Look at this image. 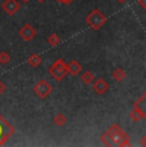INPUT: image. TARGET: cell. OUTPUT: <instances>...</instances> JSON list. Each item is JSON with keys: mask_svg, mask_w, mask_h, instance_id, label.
I'll return each instance as SVG.
<instances>
[{"mask_svg": "<svg viewBox=\"0 0 146 147\" xmlns=\"http://www.w3.org/2000/svg\"><path fill=\"white\" fill-rule=\"evenodd\" d=\"M101 142L105 146H119V147H128L131 146L130 142V134L126 133L118 124L112 125L108 131L101 136Z\"/></svg>", "mask_w": 146, "mask_h": 147, "instance_id": "cell-1", "label": "cell"}, {"mask_svg": "<svg viewBox=\"0 0 146 147\" xmlns=\"http://www.w3.org/2000/svg\"><path fill=\"white\" fill-rule=\"evenodd\" d=\"M47 73H49L50 77H53L57 82L63 81L67 76L69 74L68 72V64L63 60L62 58H58L47 69Z\"/></svg>", "mask_w": 146, "mask_h": 147, "instance_id": "cell-2", "label": "cell"}, {"mask_svg": "<svg viewBox=\"0 0 146 147\" xmlns=\"http://www.w3.org/2000/svg\"><path fill=\"white\" fill-rule=\"evenodd\" d=\"M86 23L90 26V28L94 31H99L104 24L106 23V16L104 14L101 10L99 9H94L91 10L85 18Z\"/></svg>", "mask_w": 146, "mask_h": 147, "instance_id": "cell-3", "label": "cell"}, {"mask_svg": "<svg viewBox=\"0 0 146 147\" xmlns=\"http://www.w3.org/2000/svg\"><path fill=\"white\" fill-rule=\"evenodd\" d=\"M14 131H16L14 127L0 114V146H3L14 134Z\"/></svg>", "mask_w": 146, "mask_h": 147, "instance_id": "cell-4", "label": "cell"}, {"mask_svg": "<svg viewBox=\"0 0 146 147\" xmlns=\"http://www.w3.org/2000/svg\"><path fill=\"white\" fill-rule=\"evenodd\" d=\"M33 92H35V95H37L39 97L44 100V98L49 97L50 94L53 92V87L46 80H40L33 86Z\"/></svg>", "mask_w": 146, "mask_h": 147, "instance_id": "cell-5", "label": "cell"}, {"mask_svg": "<svg viewBox=\"0 0 146 147\" xmlns=\"http://www.w3.org/2000/svg\"><path fill=\"white\" fill-rule=\"evenodd\" d=\"M18 35L23 41L28 42L31 40H33V38L37 36V31H36V28L33 27L32 24L26 23L24 26H22L21 30L18 31Z\"/></svg>", "mask_w": 146, "mask_h": 147, "instance_id": "cell-6", "label": "cell"}, {"mask_svg": "<svg viewBox=\"0 0 146 147\" xmlns=\"http://www.w3.org/2000/svg\"><path fill=\"white\" fill-rule=\"evenodd\" d=\"M1 8L8 16H14V14L21 9V4L18 0H4L1 4Z\"/></svg>", "mask_w": 146, "mask_h": 147, "instance_id": "cell-7", "label": "cell"}, {"mask_svg": "<svg viewBox=\"0 0 146 147\" xmlns=\"http://www.w3.org/2000/svg\"><path fill=\"white\" fill-rule=\"evenodd\" d=\"M109 88H110L109 83L105 80H103V78H97V80L94 82V84H92V90H94V92L97 95H104L105 92L109 91Z\"/></svg>", "mask_w": 146, "mask_h": 147, "instance_id": "cell-8", "label": "cell"}, {"mask_svg": "<svg viewBox=\"0 0 146 147\" xmlns=\"http://www.w3.org/2000/svg\"><path fill=\"white\" fill-rule=\"evenodd\" d=\"M133 107H136V109L139 110L140 113H141L142 118L146 119V92L141 96V97H139V100L135 102Z\"/></svg>", "mask_w": 146, "mask_h": 147, "instance_id": "cell-9", "label": "cell"}, {"mask_svg": "<svg viewBox=\"0 0 146 147\" xmlns=\"http://www.w3.org/2000/svg\"><path fill=\"white\" fill-rule=\"evenodd\" d=\"M81 70H82V65H81L80 61H77L76 59H73V60H71L68 63V72L71 76H73V77L80 74Z\"/></svg>", "mask_w": 146, "mask_h": 147, "instance_id": "cell-10", "label": "cell"}, {"mask_svg": "<svg viewBox=\"0 0 146 147\" xmlns=\"http://www.w3.org/2000/svg\"><path fill=\"white\" fill-rule=\"evenodd\" d=\"M27 63H28L30 67L37 68L41 64V56L39 55V54H32V55L28 56V59H27Z\"/></svg>", "mask_w": 146, "mask_h": 147, "instance_id": "cell-11", "label": "cell"}, {"mask_svg": "<svg viewBox=\"0 0 146 147\" xmlns=\"http://www.w3.org/2000/svg\"><path fill=\"white\" fill-rule=\"evenodd\" d=\"M95 80V76L92 72H90V70H86V72H83L82 74H81V82H82L83 84H90L92 83Z\"/></svg>", "mask_w": 146, "mask_h": 147, "instance_id": "cell-12", "label": "cell"}, {"mask_svg": "<svg viewBox=\"0 0 146 147\" xmlns=\"http://www.w3.org/2000/svg\"><path fill=\"white\" fill-rule=\"evenodd\" d=\"M112 77L114 78V81L117 82H122L126 78V72L122 69V68H117L113 73H112Z\"/></svg>", "mask_w": 146, "mask_h": 147, "instance_id": "cell-13", "label": "cell"}, {"mask_svg": "<svg viewBox=\"0 0 146 147\" xmlns=\"http://www.w3.org/2000/svg\"><path fill=\"white\" fill-rule=\"evenodd\" d=\"M47 44H49V46H51V47L58 46V45L60 44V37H59L57 33H51V35L47 36Z\"/></svg>", "mask_w": 146, "mask_h": 147, "instance_id": "cell-14", "label": "cell"}, {"mask_svg": "<svg viewBox=\"0 0 146 147\" xmlns=\"http://www.w3.org/2000/svg\"><path fill=\"white\" fill-rule=\"evenodd\" d=\"M53 121H54L55 125L58 127H63L64 124L67 123V118L64 114H62V113H59V114H57L54 118H53Z\"/></svg>", "mask_w": 146, "mask_h": 147, "instance_id": "cell-15", "label": "cell"}, {"mask_svg": "<svg viewBox=\"0 0 146 147\" xmlns=\"http://www.w3.org/2000/svg\"><path fill=\"white\" fill-rule=\"evenodd\" d=\"M130 118L135 121V123H139L140 120L144 119V118H142V115H141V113H140L136 107H133V109H132V111L130 113Z\"/></svg>", "mask_w": 146, "mask_h": 147, "instance_id": "cell-16", "label": "cell"}, {"mask_svg": "<svg viewBox=\"0 0 146 147\" xmlns=\"http://www.w3.org/2000/svg\"><path fill=\"white\" fill-rule=\"evenodd\" d=\"M10 61V54L7 51H1L0 53V64L1 65H5Z\"/></svg>", "mask_w": 146, "mask_h": 147, "instance_id": "cell-17", "label": "cell"}, {"mask_svg": "<svg viewBox=\"0 0 146 147\" xmlns=\"http://www.w3.org/2000/svg\"><path fill=\"white\" fill-rule=\"evenodd\" d=\"M139 5L142 9H146V0H139Z\"/></svg>", "mask_w": 146, "mask_h": 147, "instance_id": "cell-18", "label": "cell"}, {"mask_svg": "<svg viewBox=\"0 0 146 147\" xmlns=\"http://www.w3.org/2000/svg\"><path fill=\"white\" fill-rule=\"evenodd\" d=\"M55 1L62 3V4H66V5H68V4H71V3L73 1V0H55Z\"/></svg>", "mask_w": 146, "mask_h": 147, "instance_id": "cell-19", "label": "cell"}, {"mask_svg": "<svg viewBox=\"0 0 146 147\" xmlns=\"http://www.w3.org/2000/svg\"><path fill=\"white\" fill-rule=\"evenodd\" d=\"M5 90H7V87H5V84H4V83H3V82H1V81H0V95H1V94H3V92H4V91H5Z\"/></svg>", "mask_w": 146, "mask_h": 147, "instance_id": "cell-20", "label": "cell"}, {"mask_svg": "<svg viewBox=\"0 0 146 147\" xmlns=\"http://www.w3.org/2000/svg\"><path fill=\"white\" fill-rule=\"evenodd\" d=\"M140 143H141V146L146 147V134L142 136V138H141V141H140Z\"/></svg>", "mask_w": 146, "mask_h": 147, "instance_id": "cell-21", "label": "cell"}, {"mask_svg": "<svg viewBox=\"0 0 146 147\" xmlns=\"http://www.w3.org/2000/svg\"><path fill=\"white\" fill-rule=\"evenodd\" d=\"M117 1H118V3H120V4H123V3H126L127 0H117Z\"/></svg>", "mask_w": 146, "mask_h": 147, "instance_id": "cell-22", "label": "cell"}, {"mask_svg": "<svg viewBox=\"0 0 146 147\" xmlns=\"http://www.w3.org/2000/svg\"><path fill=\"white\" fill-rule=\"evenodd\" d=\"M21 1H22V3H28L30 0H21Z\"/></svg>", "mask_w": 146, "mask_h": 147, "instance_id": "cell-23", "label": "cell"}, {"mask_svg": "<svg viewBox=\"0 0 146 147\" xmlns=\"http://www.w3.org/2000/svg\"><path fill=\"white\" fill-rule=\"evenodd\" d=\"M37 1H39V3H44L45 0H37Z\"/></svg>", "mask_w": 146, "mask_h": 147, "instance_id": "cell-24", "label": "cell"}]
</instances>
